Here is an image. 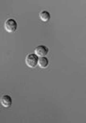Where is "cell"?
I'll list each match as a JSON object with an SVG mask.
<instances>
[{"instance_id":"6","label":"cell","mask_w":86,"mask_h":123,"mask_svg":"<svg viewBox=\"0 0 86 123\" xmlns=\"http://www.w3.org/2000/svg\"><path fill=\"white\" fill-rule=\"evenodd\" d=\"M39 19L43 22H48L50 19V14L47 11H43L39 13Z\"/></svg>"},{"instance_id":"3","label":"cell","mask_w":86,"mask_h":123,"mask_svg":"<svg viewBox=\"0 0 86 123\" xmlns=\"http://www.w3.org/2000/svg\"><path fill=\"white\" fill-rule=\"evenodd\" d=\"M49 53V49L46 46L43 45H39L37 46L35 49V54L38 57H43Z\"/></svg>"},{"instance_id":"5","label":"cell","mask_w":86,"mask_h":123,"mask_svg":"<svg viewBox=\"0 0 86 123\" xmlns=\"http://www.w3.org/2000/svg\"><path fill=\"white\" fill-rule=\"evenodd\" d=\"M37 64L39 65V67H40V68H43V69L46 68V67H48V65H49V60H48L45 57H39V58H38Z\"/></svg>"},{"instance_id":"2","label":"cell","mask_w":86,"mask_h":123,"mask_svg":"<svg viewBox=\"0 0 86 123\" xmlns=\"http://www.w3.org/2000/svg\"><path fill=\"white\" fill-rule=\"evenodd\" d=\"M38 57L35 54H29L25 57V64L30 68H35L38 62Z\"/></svg>"},{"instance_id":"4","label":"cell","mask_w":86,"mask_h":123,"mask_svg":"<svg viewBox=\"0 0 86 123\" xmlns=\"http://www.w3.org/2000/svg\"><path fill=\"white\" fill-rule=\"evenodd\" d=\"M12 98L9 95H3L0 98V104L3 108H10L12 105Z\"/></svg>"},{"instance_id":"1","label":"cell","mask_w":86,"mask_h":123,"mask_svg":"<svg viewBox=\"0 0 86 123\" xmlns=\"http://www.w3.org/2000/svg\"><path fill=\"white\" fill-rule=\"evenodd\" d=\"M17 24L15 20L8 19L4 22V29L7 32L13 33L17 31Z\"/></svg>"}]
</instances>
